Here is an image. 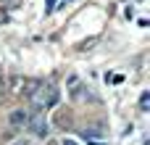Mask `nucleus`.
I'll return each mask as SVG.
<instances>
[{"mask_svg": "<svg viewBox=\"0 0 150 145\" xmlns=\"http://www.w3.org/2000/svg\"><path fill=\"white\" fill-rule=\"evenodd\" d=\"M29 108H13V111H8V127H13V129H21V127H26V122H29Z\"/></svg>", "mask_w": 150, "mask_h": 145, "instance_id": "7ed1b4c3", "label": "nucleus"}, {"mask_svg": "<svg viewBox=\"0 0 150 145\" xmlns=\"http://www.w3.org/2000/svg\"><path fill=\"white\" fill-rule=\"evenodd\" d=\"M21 87H24V77H21V74L5 77V90H8L11 95H21Z\"/></svg>", "mask_w": 150, "mask_h": 145, "instance_id": "20e7f679", "label": "nucleus"}, {"mask_svg": "<svg viewBox=\"0 0 150 145\" xmlns=\"http://www.w3.org/2000/svg\"><path fill=\"white\" fill-rule=\"evenodd\" d=\"M53 3H55V0H47V5H53Z\"/></svg>", "mask_w": 150, "mask_h": 145, "instance_id": "9d476101", "label": "nucleus"}, {"mask_svg": "<svg viewBox=\"0 0 150 145\" xmlns=\"http://www.w3.org/2000/svg\"><path fill=\"white\" fill-rule=\"evenodd\" d=\"M140 111H150V90H142L140 95Z\"/></svg>", "mask_w": 150, "mask_h": 145, "instance_id": "39448f33", "label": "nucleus"}, {"mask_svg": "<svg viewBox=\"0 0 150 145\" xmlns=\"http://www.w3.org/2000/svg\"><path fill=\"white\" fill-rule=\"evenodd\" d=\"M5 3H8V8H16L18 5V0H5Z\"/></svg>", "mask_w": 150, "mask_h": 145, "instance_id": "6e6552de", "label": "nucleus"}, {"mask_svg": "<svg viewBox=\"0 0 150 145\" xmlns=\"http://www.w3.org/2000/svg\"><path fill=\"white\" fill-rule=\"evenodd\" d=\"M58 100H61V92H58V87H53V85H40V87L29 95L32 111H47V108H53Z\"/></svg>", "mask_w": 150, "mask_h": 145, "instance_id": "f257e3e1", "label": "nucleus"}, {"mask_svg": "<svg viewBox=\"0 0 150 145\" xmlns=\"http://www.w3.org/2000/svg\"><path fill=\"white\" fill-rule=\"evenodd\" d=\"M26 129H29L34 137H47V135H50V124H47V119H45L42 111H32V114H29Z\"/></svg>", "mask_w": 150, "mask_h": 145, "instance_id": "f03ea898", "label": "nucleus"}, {"mask_svg": "<svg viewBox=\"0 0 150 145\" xmlns=\"http://www.w3.org/2000/svg\"><path fill=\"white\" fill-rule=\"evenodd\" d=\"M63 145H76V143L74 140H63Z\"/></svg>", "mask_w": 150, "mask_h": 145, "instance_id": "1a4fd4ad", "label": "nucleus"}, {"mask_svg": "<svg viewBox=\"0 0 150 145\" xmlns=\"http://www.w3.org/2000/svg\"><path fill=\"white\" fill-rule=\"evenodd\" d=\"M8 92H5V77H3V71H0V100L5 98Z\"/></svg>", "mask_w": 150, "mask_h": 145, "instance_id": "423d86ee", "label": "nucleus"}, {"mask_svg": "<svg viewBox=\"0 0 150 145\" xmlns=\"http://www.w3.org/2000/svg\"><path fill=\"white\" fill-rule=\"evenodd\" d=\"M11 145H29V140H26V137H18V140H13Z\"/></svg>", "mask_w": 150, "mask_h": 145, "instance_id": "0eeeda50", "label": "nucleus"}]
</instances>
